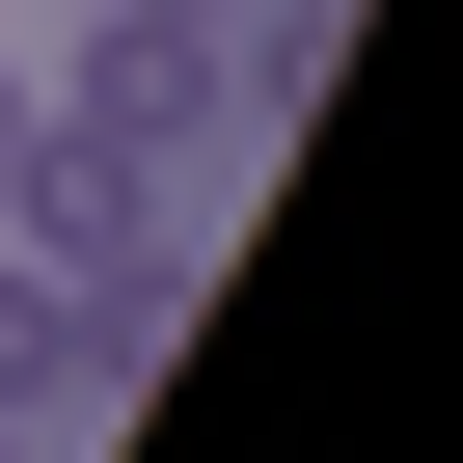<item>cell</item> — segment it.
<instances>
[{
    "instance_id": "6da1fadb",
    "label": "cell",
    "mask_w": 463,
    "mask_h": 463,
    "mask_svg": "<svg viewBox=\"0 0 463 463\" xmlns=\"http://www.w3.org/2000/svg\"><path fill=\"white\" fill-rule=\"evenodd\" d=\"M0 164H28V55H0Z\"/></svg>"
}]
</instances>
